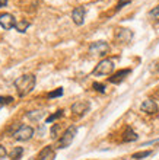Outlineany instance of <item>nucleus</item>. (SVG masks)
<instances>
[{
  "label": "nucleus",
  "instance_id": "nucleus-1",
  "mask_svg": "<svg viewBox=\"0 0 159 160\" xmlns=\"http://www.w3.org/2000/svg\"><path fill=\"white\" fill-rule=\"evenodd\" d=\"M15 88L18 90V95L21 98L29 95L35 88V76L34 74H24L15 80Z\"/></svg>",
  "mask_w": 159,
  "mask_h": 160
},
{
  "label": "nucleus",
  "instance_id": "nucleus-2",
  "mask_svg": "<svg viewBox=\"0 0 159 160\" xmlns=\"http://www.w3.org/2000/svg\"><path fill=\"white\" fill-rule=\"evenodd\" d=\"M113 70H114V63L111 60L105 58V60H101L98 63V66L93 68L92 74L93 76H109L113 73Z\"/></svg>",
  "mask_w": 159,
  "mask_h": 160
},
{
  "label": "nucleus",
  "instance_id": "nucleus-3",
  "mask_svg": "<svg viewBox=\"0 0 159 160\" xmlns=\"http://www.w3.org/2000/svg\"><path fill=\"white\" fill-rule=\"evenodd\" d=\"M76 132H77V128H76L75 125H70L69 128H67L66 131H64L63 134H61V137H60L59 140V148H67L69 146L72 144V141L75 140V135Z\"/></svg>",
  "mask_w": 159,
  "mask_h": 160
},
{
  "label": "nucleus",
  "instance_id": "nucleus-4",
  "mask_svg": "<svg viewBox=\"0 0 159 160\" xmlns=\"http://www.w3.org/2000/svg\"><path fill=\"white\" fill-rule=\"evenodd\" d=\"M34 128L29 125H18V128L13 131V138L18 141H28L32 138Z\"/></svg>",
  "mask_w": 159,
  "mask_h": 160
},
{
  "label": "nucleus",
  "instance_id": "nucleus-5",
  "mask_svg": "<svg viewBox=\"0 0 159 160\" xmlns=\"http://www.w3.org/2000/svg\"><path fill=\"white\" fill-rule=\"evenodd\" d=\"M108 51H109V45L105 41H95L89 45V54H92V55L104 57Z\"/></svg>",
  "mask_w": 159,
  "mask_h": 160
},
{
  "label": "nucleus",
  "instance_id": "nucleus-6",
  "mask_svg": "<svg viewBox=\"0 0 159 160\" xmlns=\"http://www.w3.org/2000/svg\"><path fill=\"white\" fill-rule=\"evenodd\" d=\"M89 111V102L88 101H77L72 105V112L77 117H82Z\"/></svg>",
  "mask_w": 159,
  "mask_h": 160
},
{
  "label": "nucleus",
  "instance_id": "nucleus-7",
  "mask_svg": "<svg viewBox=\"0 0 159 160\" xmlns=\"http://www.w3.org/2000/svg\"><path fill=\"white\" fill-rule=\"evenodd\" d=\"M15 23H16V21H15V18L10 13H2L0 15V25H2L3 29H6V31L12 29L13 26H15Z\"/></svg>",
  "mask_w": 159,
  "mask_h": 160
},
{
  "label": "nucleus",
  "instance_id": "nucleus-8",
  "mask_svg": "<svg viewBox=\"0 0 159 160\" xmlns=\"http://www.w3.org/2000/svg\"><path fill=\"white\" fill-rule=\"evenodd\" d=\"M85 8L83 6H77V8L73 9V12H72V19L75 22L76 25H83L85 22Z\"/></svg>",
  "mask_w": 159,
  "mask_h": 160
},
{
  "label": "nucleus",
  "instance_id": "nucleus-9",
  "mask_svg": "<svg viewBox=\"0 0 159 160\" xmlns=\"http://www.w3.org/2000/svg\"><path fill=\"white\" fill-rule=\"evenodd\" d=\"M140 109H142L145 114H147V115H155V114H158V105H156V103L152 101V99H146V101L142 103Z\"/></svg>",
  "mask_w": 159,
  "mask_h": 160
},
{
  "label": "nucleus",
  "instance_id": "nucleus-10",
  "mask_svg": "<svg viewBox=\"0 0 159 160\" xmlns=\"http://www.w3.org/2000/svg\"><path fill=\"white\" fill-rule=\"evenodd\" d=\"M54 159H56V152L53 150L51 146H45L37 156V160H54Z\"/></svg>",
  "mask_w": 159,
  "mask_h": 160
},
{
  "label": "nucleus",
  "instance_id": "nucleus-11",
  "mask_svg": "<svg viewBox=\"0 0 159 160\" xmlns=\"http://www.w3.org/2000/svg\"><path fill=\"white\" fill-rule=\"evenodd\" d=\"M130 73H131V70L130 68H124V70H120V72H117L115 74H113V76L109 77V82L114 84L117 83H121L123 80L126 79V76H129Z\"/></svg>",
  "mask_w": 159,
  "mask_h": 160
},
{
  "label": "nucleus",
  "instance_id": "nucleus-12",
  "mask_svg": "<svg viewBox=\"0 0 159 160\" xmlns=\"http://www.w3.org/2000/svg\"><path fill=\"white\" fill-rule=\"evenodd\" d=\"M131 38H133V34L130 29H124V28L117 29V39L120 42H129Z\"/></svg>",
  "mask_w": 159,
  "mask_h": 160
},
{
  "label": "nucleus",
  "instance_id": "nucleus-13",
  "mask_svg": "<svg viewBox=\"0 0 159 160\" xmlns=\"http://www.w3.org/2000/svg\"><path fill=\"white\" fill-rule=\"evenodd\" d=\"M139 137H137V134L134 132L130 127H127L126 130H124V132H123V141L124 143H130V141H136Z\"/></svg>",
  "mask_w": 159,
  "mask_h": 160
},
{
  "label": "nucleus",
  "instance_id": "nucleus-14",
  "mask_svg": "<svg viewBox=\"0 0 159 160\" xmlns=\"http://www.w3.org/2000/svg\"><path fill=\"white\" fill-rule=\"evenodd\" d=\"M31 23L28 21H25V19H22V21H16V23H15V28H16V31H19V32H25L26 29H28V26H29Z\"/></svg>",
  "mask_w": 159,
  "mask_h": 160
},
{
  "label": "nucleus",
  "instance_id": "nucleus-15",
  "mask_svg": "<svg viewBox=\"0 0 159 160\" xmlns=\"http://www.w3.org/2000/svg\"><path fill=\"white\" fill-rule=\"evenodd\" d=\"M24 154V147H13L12 153H10V159L12 160H19Z\"/></svg>",
  "mask_w": 159,
  "mask_h": 160
},
{
  "label": "nucleus",
  "instance_id": "nucleus-16",
  "mask_svg": "<svg viewBox=\"0 0 159 160\" xmlns=\"http://www.w3.org/2000/svg\"><path fill=\"white\" fill-rule=\"evenodd\" d=\"M147 16H149V19H152V21L159 22V4L156 6V8L152 9L149 13H147Z\"/></svg>",
  "mask_w": 159,
  "mask_h": 160
},
{
  "label": "nucleus",
  "instance_id": "nucleus-17",
  "mask_svg": "<svg viewBox=\"0 0 159 160\" xmlns=\"http://www.w3.org/2000/svg\"><path fill=\"white\" fill-rule=\"evenodd\" d=\"M61 117H63V109H59L57 112H54L53 115H50V117L45 119V122H47V124H51V122H54L56 119L61 118Z\"/></svg>",
  "mask_w": 159,
  "mask_h": 160
},
{
  "label": "nucleus",
  "instance_id": "nucleus-18",
  "mask_svg": "<svg viewBox=\"0 0 159 160\" xmlns=\"http://www.w3.org/2000/svg\"><path fill=\"white\" fill-rule=\"evenodd\" d=\"M152 154V152L151 150H147V152H139V153H134L133 156V159L134 160H140V159H145V157H147V156H151Z\"/></svg>",
  "mask_w": 159,
  "mask_h": 160
},
{
  "label": "nucleus",
  "instance_id": "nucleus-19",
  "mask_svg": "<svg viewBox=\"0 0 159 160\" xmlns=\"http://www.w3.org/2000/svg\"><path fill=\"white\" fill-rule=\"evenodd\" d=\"M61 95H63V88H57L56 90L48 93V98H50V99H54V98H59V96H61Z\"/></svg>",
  "mask_w": 159,
  "mask_h": 160
},
{
  "label": "nucleus",
  "instance_id": "nucleus-20",
  "mask_svg": "<svg viewBox=\"0 0 159 160\" xmlns=\"http://www.w3.org/2000/svg\"><path fill=\"white\" fill-rule=\"evenodd\" d=\"M13 102V98L12 96H0V106H4V105H9Z\"/></svg>",
  "mask_w": 159,
  "mask_h": 160
},
{
  "label": "nucleus",
  "instance_id": "nucleus-21",
  "mask_svg": "<svg viewBox=\"0 0 159 160\" xmlns=\"http://www.w3.org/2000/svg\"><path fill=\"white\" fill-rule=\"evenodd\" d=\"M92 88H93V90H96V92H99V93H104L105 92V86L102 83H93Z\"/></svg>",
  "mask_w": 159,
  "mask_h": 160
},
{
  "label": "nucleus",
  "instance_id": "nucleus-22",
  "mask_svg": "<svg viewBox=\"0 0 159 160\" xmlns=\"http://www.w3.org/2000/svg\"><path fill=\"white\" fill-rule=\"evenodd\" d=\"M34 112H37V111H34ZM42 114H44V112H41V111H38V114H32V112H29V114H28V118L40 119V118L42 117Z\"/></svg>",
  "mask_w": 159,
  "mask_h": 160
},
{
  "label": "nucleus",
  "instance_id": "nucleus-23",
  "mask_svg": "<svg viewBox=\"0 0 159 160\" xmlns=\"http://www.w3.org/2000/svg\"><path fill=\"white\" fill-rule=\"evenodd\" d=\"M59 128H60V124H56V125L51 128V137H53V138L57 137V131H59Z\"/></svg>",
  "mask_w": 159,
  "mask_h": 160
},
{
  "label": "nucleus",
  "instance_id": "nucleus-24",
  "mask_svg": "<svg viewBox=\"0 0 159 160\" xmlns=\"http://www.w3.org/2000/svg\"><path fill=\"white\" fill-rule=\"evenodd\" d=\"M6 154H8V152H6V148H4L3 146H0V159H3V157H6Z\"/></svg>",
  "mask_w": 159,
  "mask_h": 160
},
{
  "label": "nucleus",
  "instance_id": "nucleus-25",
  "mask_svg": "<svg viewBox=\"0 0 159 160\" xmlns=\"http://www.w3.org/2000/svg\"><path fill=\"white\" fill-rule=\"evenodd\" d=\"M127 3H130V0H123V2H120V3L117 4V10H120V9H121L124 4H127Z\"/></svg>",
  "mask_w": 159,
  "mask_h": 160
},
{
  "label": "nucleus",
  "instance_id": "nucleus-26",
  "mask_svg": "<svg viewBox=\"0 0 159 160\" xmlns=\"http://www.w3.org/2000/svg\"><path fill=\"white\" fill-rule=\"evenodd\" d=\"M9 0H0V8H4L6 4H8Z\"/></svg>",
  "mask_w": 159,
  "mask_h": 160
}]
</instances>
